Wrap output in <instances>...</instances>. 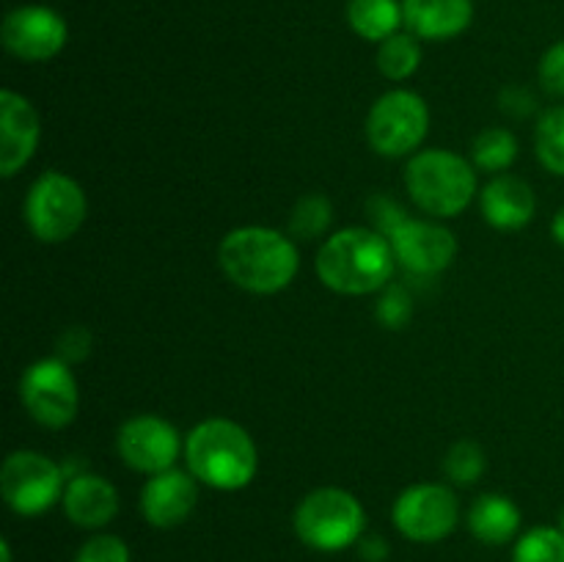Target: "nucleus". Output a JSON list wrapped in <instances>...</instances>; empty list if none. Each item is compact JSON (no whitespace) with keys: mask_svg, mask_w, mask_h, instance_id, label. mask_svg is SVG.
<instances>
[{"mask_svg":"<svg viewBox=\"0 0 564 562\" xmlns=\"http://www.w3.org/2000/svg\"><path fill=\"white\" fill-rule=\"evenodd\" d=\"M218 264L240 290L251 295H275L295 281L301 253L284 231L270 226H237L220 240Z\"/></svg>","mask_w":564,"mask_h":562,"instance_id":"f257e3e1","label":"nucleus"},{"mask_svg":"<svg viewBox=\"0 0 564 562\" xmlns=\"http://www.w3.org/2000/svg\"><path fill=\"white\" fill-rule=\"evenodd\" d=\"M319 281L339 295H372L389 287L397 253L389 235L367 226L339 229L319 246L314 259Z\"/></svg>","mask_w":564,"mask_h":562,"instance_id":"f03ea898","label":"nucleus"},{"mask_svg":"<svg viewBox=\"0 0 564 562\" xmlns=\"http://www.w3.org/2000/svg\"><path fill=\"white\" fill-rule=\"evenodd\" d=\"M187 472L215 490H242L259 472V450L235 419L213 417L185 435Z\"/></svg>","mask_w":564,"mask_h":562,"instance_id":"7ed1b4c3","label":"nucleus"},{"mask_svg":"<svg viewBox=\"0 0 564 562\" xmlns=\"http://www.w3.org/2000/svg\"><path fill=\"white\" fill-rule=\"evenodd\" d=\"M411 202L433 218H455L479 193L477 165L452 149H422L405 165Z\"/></svg>","mask_w":564,"mask_h":562,"instance_id":"20e7f679","label":"nucleus"},{"mask_svg":"<svg viewBox=\"0 0 564 562\" xmlns=\"http://www.w3.org/2000/svg\"><path fill=\"white\" fill-rule=\"evenodd\" d=\"M295 534L317 551H341L358 543L367 527V512L358 496L345 488H317L295 507Z\"/></svg>","mask_w":564,"mask_h":562,"instance_id":"39448f33","label":"nucleus"},{"mask_svg":"<svg viewBox=\"0 0 564 562\" xmlns=\"http://www.w3.org/2000/svg\"><path fill=\"white\" fill-rule=\"evenodd\" d=\"M88 198L83 187L64 171H44L25 196V224L39 242L58 246L83 229Z\"/></svg>","mask_w":564,"mask_h":562,"instance_id":"423d86ee","label":"nucleus"},{"mask_svg":"<svg viewBox=\"0 0 564 562\" xmlns=\"http://www.w3.org/2000/svg\"><path fill=\"white\" fill-rule=\"evenodd\" d=\"M367 141L380 158H408L416 154L430 130V108L424 97L408 88L386 91L367 114Z\"/></svg>","mask_w":564,"mask_h":562,"instance_id":"0eeeda50","label":"nucleus"},{"mask_svg":"<svg viewBox=\"0 0 564 562\" xmlns=\"http://www.w3.org/2000/svg\"><path fill=\"white\" fill-rule=\"evenodd\" d=\"M69 477L53 457L33 450H17L0 466V494L17 516H42L64 499Z\"/></svg>","mask_w":564,"mask_h":562,"instance_id":"6e6552de","label":"nucleus"},{"mask_svg":"<svg viewBox=\"0 0 564 562\" xmlns=\"http://www.w3.org/2000/svg\"><path fill=\"white\" fill-rule=\"evenodd\" d=\"M20 400L36 424L61 430L75 422L80 408V391L64 358H39L22 372Z\"/></svg>","mask_w":564,"mask_h":562,"instance_id":"1a4fd4ad","label":"nucleus"},{"mask_svg":"<svg viewBox=\"0 0 564 562\" xmlns=\"http://www.w3.org/2000/svg\"><path fill=\"white\" fill-rule=\"evenodd\" d=\"M391 521L413 543H438L455 532L460 521V501L446 485L419 483L397 496Z\"/></svg>","mask_w":564,"mask_h":562,"instance_id":"9d476101","label":"nucleus"},{"mask_svg":"<svg viewBox=\"0 0 564 562\" xmlns=\"http://www.w3.org/2000/svg\"><path fill=\"white\" fill-rule=\"evenodd\" d=\"M116 450L121 463L132 472L160 474L176 466V457L185 452L180 430L163 417L154 413H138L130 417L116 433Z\"/></svg>","mask_w":564,"mask_h":562,"instance_id":"9b49d317","label":"nucleus"},{"mask_svg":"<svg viewBox=\"0 0 564 562\" xmlns=\"http://www.w3.org/2000/svg\"><path fill=\"white\" fill-rule=\"evenodd\" d=\"M69 28L58 11L47 6H20L6 14L0 28V42L14 58L28 64H42L55 58L66 47Z\"/></svg>","mask_w":564,"mask_h":562,"instance_id":"f8f14e48","label":"nucleus"},{"mask_svg":"<svg viewBox=\"0 0 564 562\" xmlns=\"http://www.w3.org/2000/svg\"><path fill=\"white\" fill-rule=\"evenodd\" d=\"M397 264L413 275H438L455 262L457 240L446 226L435 220L402 218L389 229Z\"/></svg>","mask_w":564,"mask_h":562,"instance_id":"ddd939ff","label":"nucleus"},{"mask_svg":"<svg viewBox=\"0 0 564 562\" xmlns=\"http://www.w3.org/2000/svg\"><path fill=\"white\" fill-rule=\"evenodd\" d=\"M42 141V119L33 102L22 94L0 91V176L11 180L36 154Z\"/></svg>","mask_w":564,"mask_h":562,"instance_id":"4468645a","label":"nucleus"},{"mask_svg":"<svg viewBox=\"0 0 564 562\" xmlns=\"http://www.w3.org/2000/svg\"><path fill=\"white\" fill-rule=\"evenodd\" d=\"M198 505V479L182 468L152 474L141 490V512L154 529H174L193 516Z\"/></svg>","mask_w":564,"mask_h":562,"instance_id":"2eb2a0df","label":"nucleus"},{"mask_svg":"<svg viewBox=\"0 0 564 562\" xmlns=\"http://www.w3.org/2000/svg\"><path fill=\"white\" fill-rule=\"evenodd\" d=\"M479 209H482V218L494 229L518 231L534 218L538 198H534L532 185L521 176L496 174L479 191Z\"/></svg>","mask_w":564,"mask_h":562,"instance_id":"dca6fc26","label":"nucleus"},{"mask_svg":"<svg viewBox=\"0 0 564 562\" xmlns=\"http://www.w3.org/2000/svg\"><path fill=\"white\" fill-rule=\"evenodd\" d=\"M61 505L75 527L102 529L119 512V490L99 474L83 472L69 477Z\"/></svg>","mask_w":564,"mask_h":562,"instance_id":"f3484780","label":"nucleus"},{"mask_svg":"<svg viewBox=\"0 0 564 562\" xmlns=\"http://www.w3.org/2000/svg\"><path fill=\"white\" fill-rule=\"evenodd\" d=\"M408 33L427 42H446L455 39L471 25V0H402Z\"/></svg>","mask_w":564,"mask_h":562,"instance_id":"a211bd4d","label":"nucleus"},{"mask_svg":"<svg viewBox=\"0 0 564 562\" xmlns=\"http://www.w3.org/2000/svg\"><path fill=\"white\" fill-rule=\"evenodd\" d=\"M468 529L488 545H505L521 529V510L510 496L485 494L468 510Z\"/></svg>","mask_w":564,"mask_h":562,"instance_id":"6ab92c4d","label":"nucleus"},{"mask_svg":"<svg viewBox=\"0 0 564 562\" xmlns=\"http://www.w3.org/2000/svg\"><path fill=\"white\" fill-rule=\"evenodd\" d=\"M347 22L361 39L380 44L400 33L405 17H402V3H397V0H350L347 3Z\"/></svg>","mask_w":564,"mask_h":562,"instance_id":"aec40b11","label":"nucleus"},{"mask_svg":"<svg viewBox=\"0 0 564 562\" xmlns=\"http://www.w3.org/2000/svg\"><path fill=\"white\" fill-rule=\"evenodd\" d=\"M518 158V138L505 127H490L474 138L471 163L485 174H501Z\"/></svg>","mask_w":564,"mask_h":562,"instance_id":"412c9836","label":"nucleus"},{"mask_svg":"<svg viewBox=\"0 0 564 562\" xmlns=\"http://www.w3.org/2000/svg\"><path fill=\"white\" fill-rule=\"evenodd\" d=\"M422 66V47L413 33H394L378 47V69L386 80H408Z\"/></svg>","mask_w":564,"mask_h":562,"instance_id":"4be33fe9","label":"nucleus"},{"mask_svg":"<svg viewBox=\"0 0 564 562\" xmlns=\"http://www.w3.org/2000/svg\"><path fill=\"white\" fill-rule=\"evenodd\" d=\"M534 152L545 171L564 176V105L549 108L534 127Z\"/></svg>","mask_w":564,"mask_h":562,"instance_id":"5701e85b","label":"nucleus"},{"mask_svg":"<svg viewBox=\"0 0 564 562\" xmlns=\"http://www.w3.org/2000/svg\"><path fill=\"white\" fill-rule=\"evenodd\" d=\"M334 224V204L323 193H306L301 202L292 207L290 235L295 240H317Z\"/></svg>","mask_w":564,"mask_h":562,"instance_id":"b1692460","label":"nucleus"},{"mask_svg":"<svg viewBox=\"0 0 564 562\" xmlns=\"http://www.w3.org/2000/svg\"><path fill=\"white\" fill-rule=\"evenodd\" d=\"M512 562H564V532L560 527H532L518 538Z\"/></svg>","mask_w":564,"mask_h":562,"instance_id":"393cba45","label":"nucleus"},{"mask_svg":"<svg viewBox=\"0 0 564 562\" xmlns=\"http://www.w3.org/2000/svg\"><path fill=\"white\" fill-rule=\"evenodd\" d=\"M485 468H488V457H485V450L477 441H455L444 457V474L455 485H463V488L479 483Z\"/></svg>","mask_w":564,"mask_h":562,"instance_id":"a878e982","label":"nucleus"},{"mask_svg":"<svg viewBox=\"0 0 564 562\" xmlns=\"http://www.w3.org/2000/svg\"><path fill=\"white\" fill-rule=\"evenodd\" d=\"M375 317L389 331L405 328L413 317V298L408 295L405 287H386L378 306H375Z\"/></svg>","mask_w":564,"mask_h":562,"instance_id":"bb28decb","label":"nucleus"},{"mask_svg":"<svg viewBox=\"0 0 564 562\" xmlns=\"http://www.w3.org/2000/svg\"><path fill=\"white\" fill-rule=\"evenodd\" d=\"M75 562H130V549L116 534H94L80 545Z\"/></svg>","mask_w":564,"mask_h":562,"instance_id":"cd10ccee","label":"nucleus"},{"mask_svg":"<svg viewBox=\"0 0 564 562\" xmlns=\"http://www.w3.org/2000/svg\"><path fill=\"white\" fill-rule=\"evenodd\" d=\"M540 83L554 97H564V39L551 44L540 58Z\"/></svg>","mask_w":564,"mask_h":562,"instance_id":"c85d7f7f","label":"nucleus"},{"mask_svg":"<svg viewBox=\"0 0 564 562\" xmlns=\"http://www.w3.org/2000/svg\"><path fill=\"white\" fill-rule=\"evenodd\" d=\"M91 353V334H88L83 325H75V328L66 331L58 342V358H64L66 364L83 361V358Z\"/></svg>","mask_w":564,"mask_h":562,"instance_id":"c756f323","label":"nucleus"},{"mask_svg":"<svg viewBox=\"0 0 564 562\" xmlns=\"http://www.w3.org/2000/svg\"><path fill=\"white\" fill-rule=\"evenodd\" d=\"M358 549L367 562H383L389 556V543L383 538H364L358 540Z\"/></svg>","mask_w":564,"mask_h":562,"instance_id":"7c9ffc66","label":"nucleus"},{"mask_svg":"<svg viewBox=\"0 0 564 562\" xmlns=\"http://www.w3.org/2000/svg\"><path fill=\"white\" fill-rule=\"evenodd\" d=\"M551 231H554L556 242H560V246H564V209H560V213H556L554 224H551Z\"/></svg>","mask_w":564,"mask_h":562,"instance_id":"2f4dec72","label":"nucleus"},{"mask_svg":"<svg viewBox=\"0 0 564 562\" xmlns=\"http://www.w3.org/2000/svg\"><path fill=\"white\" fill-rule=\"evenodd\" d=\"M0 556H3V562H11V545H9V540H3V543H0Z\"/></svg>","mask_w":564,"mask_h":562,"instance_id":"473e14b6","label":"nucleus"},{"mask_svg":"<svg viewBox=\"0 0 564 562\" xmlns=\"http://www.w3.org/2000/svg\"><path fill=\"white\" fill-rule=\"evenodd\" d=\"M560 529L564 532V512H562V521H560Z\"/></svg>","mask_w":564,"mask_h":562,"instance_id":"72a5a7b5","label":"nucleus"}]
</instances>
